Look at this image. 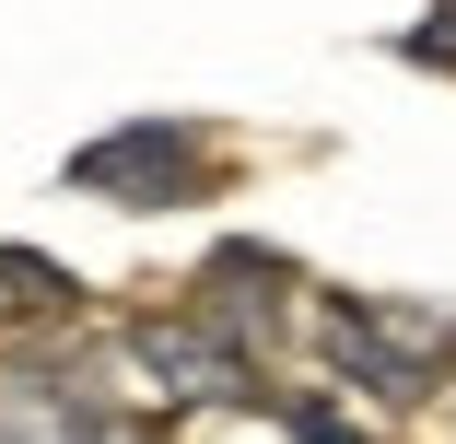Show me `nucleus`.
<instances>
[{
  "mask_svg": "<svg viewBox=\"0 0 456 444\" xmlns=\"http://www.w3.org/2000/svg\"><path fill=\"white\" fill-rule=\"evenodd\" d=\"M0 281H24V304H47V316H59V304H82V281H70V270H47L36 246H0Z\"/></svg>",
  "mask_w": 456,
  "mask_h": 444,
  "instance_id": "nucleus-7",
  "label": "nucleus"
},
{
  "mask_svg": "<svg viewBox=\"0 0 456 444\" xmlns=\"http://www.w3.org/2000/svg\"><path fill=\"white\" fill-rule=\"evenodd\" d=\"M351 316L375 327L398 363H421V375H444V351H456V316L444 304H410V293H351Z\"/></svg>",
  "mask_w": 456,
  "mask_h": 444,
  "instance_id": "nucleus-6",
  "label": "nucleus"
},
{
  "mask_svg": "<svg viewBox=\"0 0 456 444\" xmlns=\"http://www.w3.org/2000/svg\"><path fill=\"white\" fill-rule=\"evenodd\" d=\"M129 363L152 375V398H223V409H257V363L223 351L200 316H141L129 327Z\"/></svg>",
  "mask_w": 456,
  "mask_h": 444,
  "instance_id": "nucleus-2",
  "label": "nucleus"
},
{
  "mask_svg": "<svg viewBox=\"0 0 456 444\" xmlns=\"http://www.w3.org/2000/svg\"><path fill=\"white\" fill-rule=\"evenodd\" d=\"M70 188L106 199V211H188V199L223 188V164H211L200 117H129V129H106V141L70 152Z\"/></svg>",
  "mask_w": 456,
  "mask_h": 444,
  "instance_id": "nucleus-1",
  "label": "nucleus"
},
{
  "mask_svg": "<svg viewBox=\"0 0 456 444\" xmlns=\"http://www.w3.org/2000/svg\"><path fill=\"white\" fill-rule=\"evenodd\" d=\"M281 421H293L305 444H375V432H362V421H339L328 398H281Z\"/></svg>",
  "mask_w": 456,
  "mask_h": 444,
  "instance_id": "nucleus-8",
  "label": "nucleus"
},
{
  "mask_svg": "<svg viewBox=\"0 0 456 444\" xmlns=\"http://www.w3.org/2000/svg\"><path fill=\"white\" fill-rule=\"evenodd\" d=\"M281 316H293V257H281V246H211V270H200V327H211L223 351H246V327L281 339Z\"/></svg>",
  "mask_w": 456,
  "mask_h": 444,
  "instance_id": "nucleus-3",
  "label": "nucleus"
},
{
  "mask_svg": "<svg viewBox=\"0 0 456 444\" xmlns=\"http://www.w3.org/2000/svg\"><path fill=\"white\" fill-rule=\"evenodd\" d=\"M398 59H444V70H456V0H433V24H410Z\"/></svg>",
  "mask_w": 456,
  "mask_h": 444,
  "instance_id": "nucleus-9",
  "label": "nucleus"
},
{
  "mask_svg": "<svg viewBox=\"0 0 456 444\" xmlns=\"http://www.w3.org/2000/svg\"><path fill=\"white\" fill-rule=\"evenodd\" d=\"M82 444H129V432H106V421H94V432H82Z\"/></svg>",
  "mask_w": 456,
  "mask_h": 444,
  "instance_id": "nucleus-10",
  "label": "nucleus"
},
{
  "mask_svg": "<svg viewBox=\"0 0 456 444\" xmlns=\"http://www.w3.org/2000/svg\"><path fill=\"white\" fill-rule=\"evenodd\" d=\"M316 339H328V375H351V386L375 398V409H421V398L444 386V375H421V363H398V351H387L375 327L351 316V293H328V304H316Z\"/></svg>",
  "mask_w": 456,
  "mask_h": 444,
  "instance_id": "nucleus-4",
  "label": "nucleus"
},
{
  "mask_svg": "<svg viewBox=\"0 0 456 444\" xmlns=\"http://www.w3.org/2000/svg\"><path fill=\"white\" fill-rule=\"evenodd\" d=\"M94 432V409H82L70 386L47 375H0V444H82Z\"/></svg>",
  "mask_w": 456,
  "mask_h": 444,
  "instance_id": "nucleus-5",
  "label": "nucleus"
}]
</instances>
